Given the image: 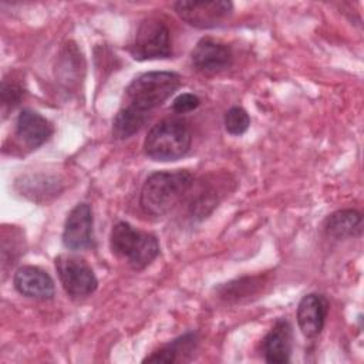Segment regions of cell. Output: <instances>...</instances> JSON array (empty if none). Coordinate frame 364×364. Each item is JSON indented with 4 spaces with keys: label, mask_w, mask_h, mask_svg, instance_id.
Here are the masks:
<instances>
[{
    "label": "cell",
    "mask_w": 364,
    "mask_h": 364,
    "mask_svg": "<svg viewBox=\"0 0 364 364\" xmlns=\"http://www.w3.org/2000/svg\"><path fill=\"white\" fill-rule=\"evenodd\" d=\"M193 175L186 169L158 171L151 173L141 189L139 205L152 216L169 213L193 186Z\"/></svg>",
    "instance_id": "6da1fadb"
},
{
    "label": "cell",
    "mask_w": 364,
    "mask_h": 364,
    "mask_svg": "<svg viewBox=\"0 0 364 364\" xmlns=\"http://www.w3.org/2000/svg\"><path fill=\"white\" fill-rule=\"evenodd\" d=\"M192 144L189 127L176 118H166L156 122L146 134L144 152L152 161L168 162L185 156Z\"/></svg>",
    "instance_id": "7a4b0ae2"
},
{
    "label": "cell",
    "mask_w": 364,
    "mask_h": 364,
    "mask_svg": "<svg viewBox=\"0 0 364 364\" xmlns=\"http://www.w3.org/2000/svg\"><path fill=\"white\" fill-rule=\"evenodd\" d=\"M181 77L173 71H148L131 81L125 90L127 105L149 114L162 105L179 87Z\"/></svg>",
    "instance_id": "3957f363"
},
{
    "label": "cell",
    "mask_w": 364,
    "mask_h": 364,
    "mask_svg": "<svg viewBox=\"0 0 364 364\" xmlns=\"http://www.w3.org/2000/svg\"><path fill=\"white\" fill-rule=\"evenodd\" d=\"M112 253L125 259L134 270L145 269L159 255L156 236L135 229L128 222H118L109 236Z\"/></svg>",
    "instance_id": "277c9868"
},
{
    "label": "cell",
    "mask_w": 364,
    "mask_h": 364,
    "mask_svg": "<svg viewBox=\"0 0 364 364\" xmlns=\"http://www.w3.org/2000/svg\"><path fill=\"white\" fill-rule=\"evenodd\" d=\"M129 53L138 61L168 58L172 54V44L166 24L155 17L145 18L129 44Z\"/></svg>",
    "instance_id": "5b68a950"
},
{
    "label": "cell",
    "mask_w": 364,
    "mask_h": 364,
    "mask_svg": "<svg viewBox=\"0 0 364 364\" xmlns=\"http://www.w3.org/2000/svg\"><path fill=\"white\" fill-rule=\"evenodd\" d=\"M55 269L65 293L73 299H84L97 290L98 280L92 269L80 257L60 255Z\"/></svg>",
    "instance_id": "8992f818"
},
{
    "label": "cell",
    "mask_w": 364,
    "mask_h": 364,
    "mask_svg": "<svg viewBox=\"0 0 364 364\" xmlns=\"http://www.w3.org/2000/svg\"><path fill=\"white\" fill-rule=\"evenodd\" d=\"M176 14L189 26L196 28H213L226 21L233 11V3L228 0H193L176 1Z\"/></svg>",
    "instance_id": "52a82bcc"
},
{
    "label": "cell",
    "mask_w": 364,
    "mask_h": 364,
    "mask_svg": "<svg viewBox=\"0 0 364 364\" xmlns=\"http://www.w3.org/2000/svg\"><path fill=\"white\" fill-rule=\"evenodd\" d=\"M92 210L88 203L75 205L67 215L63 245L68 250H82L92 243Z\"/></svg>",
    "instance_id": "ba28073f"
},
{
    "label": "cell",
    "mask_w": 364,
    "mask_h": 364,
    "mask_svg": "<svg viewBox=\"0 0 364 364\" xmlns=\"http://www.w3.org/2000/svg\"><path fill=\"white\" fill-rule=\"evenodd\" d=\"M192 65L203 74H215L232 64L230 48L212 38H202L196 43L191 54Z\"/></svg>",
    "instance_id": "9c48e42d"
},
{
    "label": "cell",
    "mask_w": 364,
    "mask_h": 364,
    "mask_svg": "<svg viewBox=\"0 0 364 364\" xmlns=\"http://www.w3.org/2000/svg\"><path fill=\"white\" fill-rule=\"evenodd\" d=\"M13 284L20 294L31 299L50 300L55 293L51 276L37 266H23L17 269L13 277Z\"/></svg>",
    "instance_id": "30bf717a"
},
{
    "label": "cell",
    "mask_w": 364,
    "mask_h": 364,
    "mask_svg": "<svg viewBox=\"0 0 364 364\" xmlns=\"http://www.w3.org/2000/svg\"><path fill=\"white\" fill-rule=\"evenodd\" d=\"M328 313V301L323 294L309 293L297 306V324L307 338L317 337L326 323Z\"/></svg>",
    "instance_id": "8fae6325"
},
{
    "label": "cell",
    "mask_w": 364,
    "mask_h": 364,
    "mask_svg": "<svg viewBox=\"0 0 364 364\" xmlns=\"http://www.w3.org/2000/svg\"><path fill=\"white\" fill-rule=\"evenodd\" d=\"M51 122L33 109H23L16 119V135L30 148L37 149L53 135Z\"/></svg>",
    "instance_id": "7c38bea8"
},
{
    "label": "cell",
    "mask_w": 364,
    "mask_h": 364,
    "mask_svg": "<svg viewBox=\"0 0 364 364\" xmlns=\"http://www.w3.org/2000/svg\"><path fill=\"white\" fill-rule=\"evenodd\" d=\"M291 326L286 318H279L263 338V353L267 363L284 364L291 353Z\"/></svg>",
    "instance_id": "4fadbf2b"
},
{
    "label": "cell",
    "mask_w": 364,
    "mask_h": 364,
    "mask_svg": "<svg viewBox=\"0 0 364 364\" xmlns=\"http://www.w3.org/2000/svg\"><path fill=\"white\" fill-rule=\"evenodd\" d=\"M323 229L333 239L355 237L361 235L363 216L355 209H340L326 218Z\"/></svg>",
    "instance_id": "5bb4252c"
},
{
    "label": "cell",
    "mask_w": 364,
    "mask_h": 364,
    "mask_svg": "<svg viewBox=\"0 0 364 364\" xmlns=\"http://www.w3.org/2000/svg\"><path fill=\"white\" fill-rule=\"evenodd\" d=\"M198 341L196 333H185L183 336L172 340L159 350L154 351L149 357L144 358V363H175L185 354L192 353Z\"/></svg>",
    "instance_id": "9a60e30c"
},
{
    "label": "cell",
    "mask_w": 364,
    "mask_h": 364,
    "mask_svg": "<svg viewBox=\"0 0 364 364\" xmlns=\"http://www.w3.org/2000/svg\"><path fill=\"white\" fill-rule=\"evenodd\" d=\"M146 119V112L124 105L112 119V136L117 139H127L138 132Z\"/></svg>",
    "instance_id": "2e32d148"
},
{
    "label": "cell",
    "mask_w": 364,
    "mask_h": 364,
    "mask_svg": "<svg viewBox=\"0 0 364 364\" xmlns=\"http://www.w3.org/2000/svg\"><path fill=\"white\" fill-rule=\"evenodd\" d=\"M263 279L262 277H242L229 283H225L219 287V294L222 299L230 300H240L242 297H247L255 294L260 287Z\"/></svg>",
    "instance_id": "e0dca14e"
},
{
    "label": "cell",
    "mask_w": 364,
    "mask_h": 364,
    "mask_svg": "<svg viewBox=\"0 0 364 364\" xmlns=\"http://www.w3.org/2000/svg\"><path fill=\"white\" fill-rule=\"evenodd\" d=\"M223 125L230 135H242L250 125V117L242 107H232L225 114Z\"/></svg>",
    "instance_id": "ac0fdd59"
},
{
    "label": "cell",
    "mask_w": 364,
    "mask_h": 364,
    "mask_svg": "<svg viewBox=\"0 0 364 364\" xmlns=\"http://www.w3.org/2000/svg\"><path fill=\"white\" fill-rule=\"evenodd\" d=\"M24 90L23 87L16 81H7L6 78L1 82L0 88V97H1V105L3 109H13L23 98Z\"/></svg>",
    "instance_id": "d6986e66"
},
{
    "label": "cell",
    "mask_w": 364,
    "mask_h": 364,
    "mask_svg": "<svg viewBox=\"0 0 364 364\" xmlns=\"http://www.w3.org/2000/svg\"><path fill=\"white\" fill-rule=\"evenodd\" d=\"M199 104H200V98L196 94L183 92V94H179L172 101V109L178 114H185V112L196 109L199 107Z\"/></svg>",
    "instance_id": "ffe728a7"
}]
</instances>
